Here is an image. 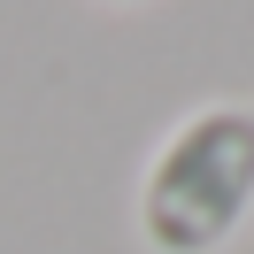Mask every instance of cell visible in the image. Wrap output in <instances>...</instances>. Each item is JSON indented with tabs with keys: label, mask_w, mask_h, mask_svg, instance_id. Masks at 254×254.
<instances>
[{
	"label": "cell",
	"mask_w": 254,
	"mask_h": 254,
	"mask_svg": "<svg viewBox=\"0 0 254 254\" xmlns=\"http://www.w3.org/2000/svg\"><path fill=\"white\" fill-rule=\"evenodd\" d=\"M254 223V100H200L139 170L146 254H223Z\"/></svg>",
	"instance_id": "6da1fadb"
},
{
	"label": "cell",
	"mask_w": 254,
	"mask_h": 254,
	"mask_svg": "<svg viewBox=\"0 0 254 254\" xmlns=\"http://www.w3.org/2000/svg\"><path fill=\"white\" fill-rule=\"evenodd\" d=\"M108 8H146V0H108Z\"/></svg>",
	"instance_id": "7a4b0ae2"
}]
</instances>
